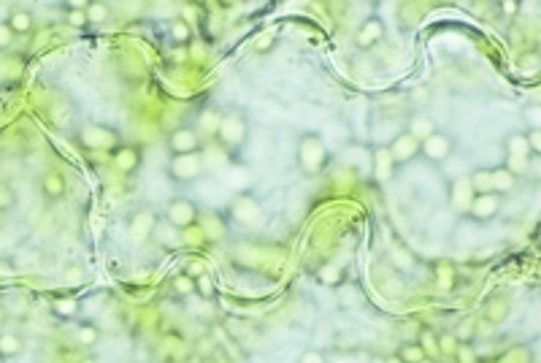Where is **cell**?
Instances as JSON below:
<instances>
[{
    "label": "cell",
    "mask_w": 541,
    "mask_h": 363,
    "mask_svg": "<svg viewBox=\"0 0 541 363\" xmlns=\"http://www.w3.org/2000/svg\"><path fill=\"white\" fill-rule=\"evenodd\" d=\"M295 165L309 179L325 174V168L330 165V149H328L322 133L309 131L298 136V141H295Z\"/></svg>",
    "instance_id": "obj_1"
},
{
    "label": "cell",
    "mask_w": 541,
    "mask_h": 363,
    "mask_svg": "<svg viewBox=\"0 0 541 363\" xmlns=\"http://www.w3.org/2000/svg\"><path fill=\"white\" fill-rule=\"evenodd\" d=\"M76 147L87 155H114L125 141H122V133L106 122H87L82 125L76 136H73Z\"/></svg>",
    "instance_id": "obj_2"
},
{
    "label": "cell",
    "mask_w": 541,
    "mask_h": 363,
    "mask_svg": "<svg viewBox=\"0 0 541 363\" xmlns=\"http://www.w3.org/2000/svg\"><path fill=\"white\" fill-rule=\"evenodd\" d=\"M214 138H217V144L222 147L225 152L244 149L247 141H249V117L241 109H227V111H222Z\"/></svg>",
    "instance_id": "obj_3"
},
{
    "label": "cell",
    "mask_w": 541,
    "mask_h": 363,
    "mask_svg": "<svg viewBox=\"0 0 541 363\" xmlns=\"http://www.w3.org/2000/svg\"><path fill=\"white\" fill-rule=\"evenodd\" d=\"M227 220L233 225H241V228H257L263 223V203L255 193L241 190L227 203Z\"/></svg>",
    "instance_id": "obj_4"
},
{
    "label": "cell",
    "mask_w": 541,
    "mask_h": 363,
    "mask_svg": "<svg viewBox=\"0 0 541 363\" xmlns=\"http://www.w3.org/2000/svg\"><path fill=\"white\" fill-rule=\"evenodd\" d=\"M200 214H203V209H200L195 201L187 198V196H176V198H171L165 203L162 220H165L168 225H173L176 231H192V228L198 225Z\"/></svg>",
    "instance_id": "obj_5"
},
{
    "label": "cell",
    "mask_w": 541,
    "mask_h": 363,
    "mask_svg": "<svg viewBox=\"0 0 541 363\" xmlns=\"http://www.w3.org/2000/svg\"><path fill=\"white\" fill-rule=\"evenodd\" d=\"M168 152H171V158L203 155V136L192 125H179L168 136Z\"/></svg>",
    "instance_id": "obj_6"
},
{
    "label": "cell",
    "mask_w": 541,
    "mask_h": 363,
    "mask_svg": "<svg viewBox=\"0 0 541 363\" xmlns=\"http://www.w3.org/2000/svg\"><path fill=\"white\" fill-rule=\"evenodd\" d=\"M206 174L203 155H184V158H171L168 160V176L179 185H190Z\"/></svg>",
    "instance_id": "obj_7"
},
{
    "label": "cell",
    "mask_w": 541,
    "mask_h": 363,
    "mask_svg": "<svg viewBox=\"0 0 541 363\" xmlns=\"http://www.w3.org/2000/svg\"><path fill=\"white\" fill-rule=\"evenodd\" d=\"M384 35H387L384 19L382 17H377V14H371V17H366V19L357 25V30H354V46H357L360 52H371V49H377V46L382 44Z\"/></svg>",
    "instance_id": "obj_8"
},
{
    "label": "cell",
    "mask_w": 541,
    "mask_h": 363,
    "mask_svg": "<svg viewBox=\"0 0 541 363\" xmlns=\"http://www.w3.org/2000/svg\"><path fill=\"white\" fill-rule=\"evenodd\" d=\"M452 152H455V138L444 131H436L425 141H419V158H425L428 163H444L452 158Z\"/></svg>",
    "instance_id": "obj_9"
},
{
    "label": "cell",
    "mask_w": 541,
    "mask_h": 363,
    "mask_svg": "<svg viewBox=\"0 0 541 363\" xmlns=\"http://www.w3.org/2000/svg\"><path fill=\"white\" fill-rule=\"evenodd\" d=\"M501 206H504V198H501V196L484 193V196H474V201H471L468 209H466V214H468L474 223H490V220L498 217Z\"/></svg>",
    "instance_id": "obj_10"
},
{
    "label": "cell",
    "mask_w": 541,
    "mask_h": 363,
    "mask_svg": "<svg viewBox=\"0 0 541 363\" xmlns=\"http://www.w3.org/2000/svg\"><path fill=\"white\" fill-rule=\"evenodd\" d=\"M111 163L114 168L122 174V176H135L144 165V149L138 144H122L114 155H111Z\"/></svg>",
    "instance_id": "obj_11"
},
{
    "label": "cell",
    "mask_w": 541,
    "mask_h": 363,
    "mask_svg": "<svg viewBox=\"0 0 541 363\" xmlns=\"http://www.w3.org/2000/svg\"><path fill=\"white\" fill-rule=\"evenodd\" d=\"M387 149H390V155H392V160L398 165L404 163H412L419 158V141L414 138L409 131H401L390 144H387Z\"/></svg>",
    "instance_id": "obj_12"
},
{
    "label": "cell",
    "mask_w": 541,
    "mask_h": 363,
    "mask_svg": "<svg viewBox=\"0 0 541 363\" xmlns=\"http://www.w3.org/2000/svg\"><path fill=\"white\" fill-rule=\"evenodd\" d=\"M371 174H374V179H377L379 185H390V182L395 179L398 163L392 160V155H390L387 147H374V149H371Z\"/></svg>",
    "instance_id": "obj_13"
},
{
    "label": "cell",
    "mask_w": 541,
    "mask_h": 363,
    "mask_svg": "<svg viewBox=\"0 0 541 363\" xmlns=\"http://www.w3.org/2000/svg\"><path fill=\"white\" fill-rule=\"evenodd\" d=\"M158 223H160L158 212H152V209H138V212L130 214V233H133V239L141 244V241L152 239Z\"/></svg>",
    "instance_id": "obj_14"
},
{
    "label": "cell",
    "mask_w": 541,
    "mask_h": 363,
    "mask_svg": "<svg viewBox=\"0 0 541 363\" xmlns=\"http://www.w3.org/2000/svg\"><path fill=\"white\" fill-rule=\"evenodd\" d=\"M195 228L206 241H225L227 239V220L217 212H203Z\"/></svg>",
    "instance_id": "obj_15"
},
{
    "label": "cell",
    "mask_w": 541,
    "mask_h": 363,
    "mask_svg": "<svg viewBox=\"0 0 541 363\" xmlns=\"http://www.w3.org/2000/svg\"><path fill=\"white\" fill-rule=\"evenodd\" d=\"M471 201H474V190H471V185H468V176L463 174V176H457V179L449 185V206H452V212L466 214V209H468Z\"/></svg>",
    "instance_id": "obj_16"
},
{
    "label": "cell",
    "mask_w": 541,
    "mask_h": 363,
    "mask_svg": "<svg viewBox=\"0 0 541 363\" xmlns=\"http://www.w3.org/2000/svg\"><path fill=\"white\" fill-rule=\"evenodd\" d=\"M490 185H493V193L495 196H509L517 190V185H520V176L509 171L506 165H498V168H490Z\"/></svg>",
    "instance_id": "obj_17"
},
{
    "label": "cell",
    "mask_w": 541,
    "mask_h": 363,
    "mask_svg": "<svg viewBox=\"0 0 541 363\" xmlns=\"http://www.w3.org/2000/svg\"><path fill=\"white\" fill-rule=\"evenodd\" d=\"M65 193H68V185H65L63 174H57V171H46V174L41 176V196H44V201L57 203V201L65 198Z\"/></svg>",
    "instance_id": "obj_18"
},
{
    "label": "cell",
    "mask_w": 541,
    "mask_h": 363,
    "mask_svg": "<svg viewBox=\"0 0 541 363\" xmlns=\"http://www.w3.org/2000/svg\"><path fill=\"white\" fill-rule=\"evenodd\" d=\"M511 315V304L509 298L504 296H493L487 304H484V309H482V317L490 323V326H504L506 320H509Z\"/></svg>",
    "instance_id": "obj_19"
},
{
    "label": "cell",
    "mask_w": 541,
    "mask_h": 363,
    "mask_svg": "<svg viewBox=\"0 0 541 363\" xmlns=\"http://www.w3.org/2000/svg\"><path fill=\"white\" fill-rule=\"evenodd\" d=\"M3 22L11 28V33L14 35H28V33H32V28H35L32 14L28 11V8H19V6H14Z\"/></svg>",
    "instance_id": "obj_20"
},
{
    "label": "cell",
    "mask_w": 541,
    "mask_h": 363,
    "mask_svg": "<svg viewBox=\"0 0 541 363\" xmlns=\"http://www.w3.org/2000/svg\"><path fill=\"white\" fill-rule=\"evenodd\" d=\"M504 152H506L509 160H528L531 149H528V141H525V131H511L504 138Z\"/></svg>",
    "instance_id": "obj_21"
},
{
    "label": "cell",
    "mask_w": 541,
    "mask_h": 363,
    "mask_svg": "<svg viewBox=\"0 0 541 363\" xmlns=\"http://www.w3.org/2000/svg\"><path fill=\"white\" fill-rule=\"evenodd\" d=\"M152 239L158 241L162 250H179L182 244H184V239H182V231H176L173 225H168L162 217H160L158 228L152 233Z\"/></svg>",
    "instance_id": "obj_22"
},
{
    "label": "cell",
    "mask_w": 541,
    "mask_h": 363,
    "mask_svg": "<svg viewBox=\"0 0 541 363\" xmlns=\"http://www.w3.org/2000/svg\"><path fill=\"white\" fill-rule=\"evenodd\" d=\"M406 131L412 133L417 141H425L428 136H433L439 128H436V120L430 114H414L412 120H409V125H406Z\"/></svg>",
    "instance_id": "obj_23"
},
{
    "label": "cell",
    "mask_w": 541,
    "mask_h": 363,
    "mask_svg": "<svg viewBox=\"0 0 541 363\" xmlns=\"http://www.w3.org/2000/svg\"><path fill=\"white\" fill-rule=\"evenodd\" d=\"M344 277H347L344 266L336 263V261H328L325 266H319V271H317V279L322 282V285H328V288L341 285V282H344Z\"/></svg>",
    "instance_id": "obj_24"
},
{
    "label": "cell",
    "mask_w": 541,
    "mask_h": 363,
    "mask_svg": "<svg viewBox=\"0 0 541 363\" xmlns=\"http://www.w3.org/2000/svg\"><path fill=\"white\" fill-rule=\"evenodd\" d=\"M466 176H468V185H471L474 196L493 193V185H490V168H471Z\"/></svg>",
    "instance_id": "obj_25"
},
{
    "label": "cell",
    "mask_w": 541,
    "mask_h": 363,
    "mask_svg": "<svg viewBox=\"0 0 541 363\" xmlns=\"http://www.w3.org/2000/svg\"><path fill=\"white\" fill-rule=\"evenodd\" d=\"M65 25H70L73 30H87L90 22H87V11L82 3H70L65 6Z\"/></svg>",
    "instance_id": "obj_26"
},
{
    "label": "cell",
    "mask_w": 541,
    "mask_h": 363,
    "mask_svg": "<svg viewBox=\"0 0 541 363\" xmlns=\"http://www.w3.org/2000/svg\"><path fill=\"white\" fill-rule=\"evenodd\" d=\"M52 312H55L57 317L70 320V317H76V315L82 312V301H79V298H55V301H52Z\"/></svg>",
    "instance_id": "obj_27"
},
{
    "label": "cell",
    "mask_w": 541,
    "mask_h": 363,
    "mask_svg": "<svg viewBox=\"0 0 541 363\" xmlns=\"http://www.w3.org/2000/svg\"><path fill=\"white\" fill-rule=\"evenodd\" d=\"M171 41H173V46H187V44H192V25L187 19H173L171 22Z\"/></svg>",
    "instance_id": "obj_28"
},
{
    "label": "cell",
    "mask_w": 541,
    "mask_h": 363,
    "mask_svg": "<svg viewBox=\"0 0 541 363\" xmlns=\"http://www.w3.org/2000/svg\"><path fill=\"white\" fill-rule=\"evenodd\" d=\"M433 279H436V288L439 290H452L455 288V266L449 263V261H439Z\"/></svg>",
    "instance_id": "obj_29"
},
{
    "label": "cell",
    "mask_w": 541,
    "mask_h": 363,
    "mask_svg": "<svg viewBox=\"0 0 541 363\" xmlns=\"http://www.w3.org/2000/svg\"><path fill=\"white\" fill-rule=\"evenodd\" d=\"M395 358H398L401 363H419V361H425L428 355H425V350H422L417 342H404V344L398 347Z\"/></svg>",
    "instance_id": "obj_30"
},
{
    "label": "cell",
    "mask_w": 541,
    "mask_h": 363,
    "mask_svg": "<svg viewBox=\"0 0 541 363\" xmlns=\"http://www.w3.org/2000/svg\"><path fill=\"white\" fill-rule=\"evenodd\" d=\"M84 11H87V22H90V25H103V22L111 17L108 3H103V0H93V3H87V6H84Z\"/></svg>",
    "instance_id": "obj_31"
},
{
    "label": "cell",
    "mask_w": 541,
    "mask_h": 363,
    "mask_svg": "<svg viewBox=\"0 0 541 363\" xmlns=\"http://www.w3.org/2000/svg\"><path fill=\"white\" fill-rule=\"evenodd\" d=\"M457 336L452 333V331H442L439 336H436V355H442V358H452L455 355V347H457Z\"/></svg>",
    "instance_id": "obj_32"
},
{
    "label": "cell",
    "mask_w": 541,
    "mask_h": 363,
    "mask_svg": "<svg viewBox=\"0 0 541 363\" xmlns=\"http://www.w3.org/2000/svg\"><path fill=\"white\" fill-rule=\"evenodd\" d=\"M457 363H479V353L477 344H471L468 339H460L457 347H455V355H452Z\"/></svg>",
    "instance_id": "obj_33"
},
{
    "label": "cell",
    "mask_w": 541,
    "mask_h": 363,
    "mask_svg": "<svg viewBox=\"0 0 541 363\" xmlns=\"http://www.w3.org/2000/svg\"><path fill=\"white\" fill-rule=\"evenodd\" d=\"M22 353V339L17 333H0V355L3 358H14Z\"/></svg>",
    "instance_id": "obj_34"
},
{
    "label": "cell",
    "mask_w": 541,
    "mask_h": 363,
    "mask_svg": "<svg viewBox=\"0 0 541 363\" xmlns=\"http://www.w3.org/2000/svg\"><path fill=\"white\" fill-rule=\"evenodd\" d=\"M171 288H173V293H176V296H179V298H190V296H195V279H192V277H187L184 271L173 277V282H171Z\"/></svg>",
    "instance_id": "obj_35"
},
{
    "label": "cell",
    "mask_w": 541,
    "mask_h": 363,
    "mask_svg": "<svg viewBox=\"0 0 541 363\" xmlns=\"http://www.w3.org/2000/svg\"><path fill=\"white\" fill-rule=\"evenodd\" d=\"M436 336H439L436 331L425 326V328L419 331V336L414 339V342H417V344L425 350V355H428V358H436Z\"/></svg>",
    "instance_id": "obj_36"
},
{
    "label": "cell",
    "mask_w": 541,
    "mask_h": 363,
    "mask_svg": "<svg viewBox=\"0 0 541 363\" xmlns=\"http://www.w3.org/2000/svg\"><path fill=\"white\" fill-rule=\"evenodd\" d=\"M195 296H200L203 301H211V298L217 296V285H214V279L209 274L195 277Z\"/></svg>",
    "instance_id": "obj_37"
},
{
    "label": "cell",
    "mask_w": 541,
    "mask_h": 363,
    "mask_svg": "<svg viewBox=\"0 0 541 363\" xmlns=\"http://www.w3.org/2000/svg\"><path fill=\"white\" fill-rule=\"evenodd\" d=\"M217 125H220V114L214 111V109H206L200 117H198V133L203 136V133H217Z\"/></svg>",
    "instance_id": "obj_38"
},
{
    "label": "cell",
    "mask_w": 541,
    "mask_h": 363,
    "mask_svg": "<svg viewBox=\"0 0 541 363\" xmlns=\"http://www.w3.org/2000/svg\"><path fill=\"white\" fill-rule=\"evenodd\" d=\"M276 46V30H260V33L255 35V52H260V55H268L271 49Z\"/></svg>",
    "instance_id": "obj_39"
},
{
    "label": "cell",
    "mask_w": 541,
    "mask_h": 363,
    "mask_svg": "<svg viewBox=\"0 0 541 363\" xmlns=\"http://www.w3.org/2000/svg\"><path fill=\"white\" fill-rule=\"evenodd\" d=\"M76 336H79V342H82L84 347H93V344H97V342H100V331H97L95 323H82Z\"/></svg>",
    "instance_id": "obj_40"
},
{
    "label": "cell",
    "mask_w": 541,
    "mask_h": 363,
    "mask_svg": "<svg viewBox=\"0 0 541 363\" xmlns=\"http://www.w3.org/2000/svg\"><path fill=\"white\" fill-rule=\"evenodd\" d=\"M390 261L395 263V268H401V271H409L414 266V255L406 250V247H395L392 252H390Z\"/></svg>",
    "instance_id": "obj_41"
},
{
    "label": "cell",
    "mask_w": 541,
    "mask_h": 363,
    "mask_svg": "<svg viewBox=\"0 0 541 363\" xmlns=\"http://www.w3.org/2000/svg\"><path fill=\"white\" fill-rule=\"evenodd\" d=\"M522 120H525L528 131L541 128V106L539 103H525V109H522Z\"/></svg>",
    "instance_id": "obj_42"
},
{
    "label": "cell",
    "mask_w": 541,
    "mask_h": 363,
    "mask_svg": "<svg viewBox=\"0 0 541 363\" xmlns=\"http://www.w3.org/2000/svg\"><path fill=\"white\" fill-rule=\"evenodd\" d=\"M14 203H17V193H14V187H11L8 182H0V212L6 214Z\"/></svg>",
    "instance_id": "obj_43"
},
{
    "label": "cell",
    "mask_w": 541,
    "mask_h": 363,
    "mask_svg": "<svg viewBox=\"0 0 541 363\" xmlns=\"http://www.w3.org/2000/svg\"><path fill=\"white\" fill-rule=\"evenodd\" d=\"M520 73H536L539 71V55L536 52H525V55H520Z\"/></svg>",
    "instance_id": "obj_44"
},
{
    "label": "cell",
    "mask_w": 541,
    "mask_h": 363,
    "mask_svg": "<svg viewBox=\"0 0 541 363\" xmlns=\"http://www.w3.org/2000/svg\"><path fill=\"white\" fill-rule=\"evenodd\" d=\"M522 176H525V179H531V182H539L541 179V155H531V158H528Z\"/></svg>",
    "instance_id": "obj_45"
},
{
    "label": "cell",
    "mask_w": 541,
    "mask_h": 363,
    "mask_svg": "<svg viewBox=\"0 0 541 363\" xmlns=\"http://www.w3.org/2000/svg\"><path fill=\"white\" fill-rule=\"evenodd\" d=\"M298 363H328V355L322 350H317V347H309V350L301 353Z\"/></svg>",
    "instance_id": "obj_46"
},
{
    "label": "cell",
    "mask_w": 541,
    "mask_h": 363,
    "mask_svg": "<svg viewBox=\"0 0 541 363\" xmlns=\"http://www.w3.org/2000/svg\"><path fill=\"white\" fill-rule=\"evenodd\" d=\"M525 141H528V149H531V155H541V128L525 131Z\"/></svg>",
    "instance_id": "obj_47"
},
{
    "label": "cell",
    "mask_w": 541,
    "mask_h": 363,
    "mask_svg": "<svg viewBox=\"0 0 541 363\" xmlns=\"http://www.w3.org/2000/svg\"><path fill=\"white\" fill-rule=\"evenodd\" d=\"M14 41H17V35L11 33V28H8L6 22H0V52L11 49V46H14Z\"/></svg>",
    "instance_id": "obj_48"
},
{
    "label": "cell",
    "mask_w": 541,
    "mask_h": 363,
    "mask_svg": "<svg viewBox=\"0 0 541 363\" xmlns=\"http://www.w3.org/2000/svg\"><path fill=\"white\" fill-rule=\"evenodd\" d=\"M184 274L195 279V277H203V274H209V271H206V263H203V261H190L187 268H184Z\"/></svg>",
    "instance_id": "obj_49"
},
{
    "label": "cell",
    "mask_w": 541,
    "mask_h": 363,
    "mask_svg": "<svg viewBox=\"0 0 541 363\" xmlns=\"http://www.w3.org/2000/svg\"><path fill=\"white\" fill-rule=\"evenodd\" d=\"M501 8H504L506 14H514V11L520 8V6H517V3H511V0H509V3H501Z\"/></svg>",
    "instance_id": "obj_50"
},
{
    "label": "cell",
    "mask_w": 541,
    "mask_h": 363,
    "mask_svg": "<svg viewBox=\"0 0 541 363\" xmlns=\"http://www.w3.org/2000/svg\"><path fill=\"white\" fill-rule=\"evenodd\" d=\"M328 363H352V358H344V355H341V358H336V361H328Z\"/></svg>",
    "instance_id": "obj_51"
},
{
    "label": "cell",
    "mask_w": 541,
    "mask_h": 363,
    "mask_svg": "<svg viewBox=\"0 0 541 363\" xmlns=\"http://www.w3.org/2000/svg\"><path fill=\"white\" fill-rule=\"evenodd\" d=\"M382 363H401V361H398L395 355H390V358H387V361H382Z\"/></svg>",
    "instance_id": "obj_52"
},
{
    "label": "cell",
    "mask_w": 541,
    "mask_h": 363,
    "mask_svg": "<svg viewBox=\"0 0 541 363\" xmlns=\"http://www.w3.org/2000/svg\"><path fill=\"white\" fill-rule=\"evenodd\" d=\"M3 223H6V214H3V212H0V228H3Z\"/></svg>",
    "instance_id": "obj_53"
},
{
    "label": "cell",
    "mask_w": 541,
    "mask_h": 363,
    "mask_svg": "<svg viewBox=\"0 0 541 363\" xmlns=\"http://www.w3.org/2000/svg\"><path fill=\"white\" fill-rule=\"evenodd\" d=\"M419 363H436L433 358H425V361H419Z\"/></svg>",
    "instance_id": "obj_54"
},
{
    "label": "cell",
    "mask_w": 541,
    "mask_h": 363,
    "mask_svg": "<svg viewBox=\"0 0 541 363\" xmlns=\"http://www.w3.org/2000/svg\"><path fill=\"white\" fill-rule=\"evenodd\" d=\"M3 361H6V358H3V355H0V363H3Z\"/></svg>",
    "instance_id": "obj_55"
}]
</instances>
